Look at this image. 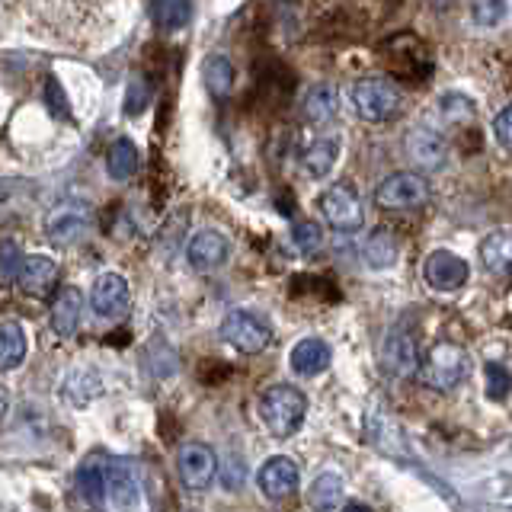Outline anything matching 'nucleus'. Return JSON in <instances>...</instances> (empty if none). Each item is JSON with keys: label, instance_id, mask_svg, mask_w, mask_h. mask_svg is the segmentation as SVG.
I'll return each mask as SVG.
<instances>
[{"label": "nucleus", "instance_id": "nucleus-2", "mask_svg": "<svg viewBox=\"0 0 512 512\" xmlns=\"http://www.w3.org/2000/svg\"><path fill=\"white\" fill-rule=\"evenodd\" d=\"M471 375V356L458 343H436L420 362V378L432 391H452Z\"/></svg>", "mask_w": 512, "mask_h": 512}, {"label": "nucleus", "instance_id": "nucleus-12", "mask_svg": "<svg viewBox=\"0 0 512 512\" xmlns=\"http://www.w3.org/2000/svg\"><path fill=\"white\" fill-rule=\"evenodd\" d=\"M468 276H471V266L452 250H432L423 263V279L429 282V288H436V292H458V288L468 282Z\"/></svg>", "mask_w": 512, "mask_h": 512}, {"label": "nucleus", "instance_id": "nucleus-37", "mask_svg": "<svg viewBox=\"0 0 512 512\" xmlns=\"http://www.w3.org/2000/svg\"><path fill=\"white\" fill-rule=\"evenodd\" d=\"M7 407H10V394H7V388H4V384H0V420H4Z\"/></svg>", "mask_w": 512, "mask_h": 512}, {"label": "nucleus", "instance_id": "nucleus-7", "mask_svg": "<svg viewBox=\"0 0 512 512\" xmlns=\"http://www.w3.org/2000/svg\"><path fill=\"white\" fill-rule=\"evenodd\" d=\"M93 224V212L87 202H61L45 218V237L58 247H68L84 240Z\"/></svg>", "mask_w": 512, "mask_h": 512}, {"label": "nucleus", "instance_id": "nucleus-18", "mask_svg": "<svg viewBox=\"0 0 512 512\" xmlns=\"http://www.w3.org/2000/svg\"><path fill=\"white\" fill-rule=\"evenodd\" d=\"M288 362H292L295 375L317 378L320 372H327V365H330V346L324 340H317V336H308V340H301L292 349V359Z\"/></svg>", "mask_w": 512, "mask_h": 512}, {"label": "nucleus", "instance_id": "nucleus-36", "mask_svg": "<svg viewBox=\"0 0 512 512\" xmlns=\"http://www.w3.org/2000/svg\"><path fill=\"white\" fill-rule=\"evenodd\" d=\"M493 135H496V141L503 144V148H509L512 151V106H506L500 116H496V122H493Z\"/></svg>", "mask_w": 512, "mask_h": 512}, {"label": "nucleus", "instance_id": "nucleus-14", "mask_svg": "<svg viewBox=\"0 0 512 512\" xmlns=\"http://www.w3.org/2000/svg\"><path fill=\"white\" fill-rule=\"evenodd\" d=\"M256 484H260V490L269 500H285V496H292L298 490V464L285 455L269 458L260 468V474H256Z\"/></svg>", "mask_w": 512, "mask_h": 512}, {"label": "nucleus", "instance_id": "nucleus-29", "mask_svg": "<svg viewBox=\"0 0 512 512\" xmlns=\"http://www.w3.org/2000/svg\"><path fill=\"white\" fill-rule=\"evenodd\" d=\"M439 116L448 125H471L474 122V103L461 93H448L439 100Z\"/></svg>", "mask_w": 512, "mask_h": 512}, {"label": "nucleus", "instance_id": "nucleus-11", "mask_svg": "<svg viewBox=\"0 0 512 512\" xmlns=\"http://www.w3.org/2000/svg\"><path fill=\"white\" fill-rule=\"evenodd\" d=\"M404 148H407V157L413 160V167L420 173H436L445 167V160H448V141L442 138V132L426 128V125L413 128L404 141Z\"/></svg>", "mask_w": 512, "mask_h": 512}, {"label": "nucleus", "instance_id": "nucleus-6", "mask_svg": "<svg viewBox=\"0 0 512 512\" xmlns=\"http://www.w3.org/2000/svg\"><path fill=\"white\" fill-rule=\"evenodd\" d=\"M320 212H324L327 224L340 234H356L365 224V208L356 186L349 183H336L330 186L324 196H320Z\"/></svg>", "mask_w": 512, "mask_h": 512}, {"label": "nucleus", "instance_id": "nucleus-1", "mask_svg": "<svg viewBox=\"0 0 512 512\" xmlns=\"http://www.w3.org/2000/svg\"><path fill=\"white\" fill-rule=\"evenodd\" d=\"M260 420L276 439L295 436L308 413V397H304L292 384H272L260 394Z\"/></svg>", "mask_w": 512, "mask_h": 512}, {"label": "nucleus", "instance_id": "nucleus-31", "mask_svg": "<svg viewBox=\"0 0 512 512\" xmlns=\"http://www.w3.org/2000/svg\"><path fill=\"white\" fill-rule=\"evenodd\" d=\"M20 266H23L20 244H16V240H0V285L16 282Z\"/></svg>", "mask_w": 512, "mask_h": 512}, {"label": "nucleus", "instance_id": "nucleus-3", "mask_svg": "<svg viewBox=\"0 0 512 512\" xmlns=\"http://www.w3.org/2000/svg\"><path fill=\"white\" fill-rule=\"evenodd\" d=\"M352 103H356V112L365 122H388L400 112V96L397 84L388 77H362L356 87H352Z\"/></svg>", "mask_w": 512, "mask_h": 512}, {"label": "nucleus", "instance_id": "nucleus-30", "mask_svg": "<svg viewBox=\"0 0 512 512\" xmlns=\"http://www.w3.org/2000/svg\"><path fill=\"white\" fill-rule=\"evenodd\" d=\"M292 244H295L298 253L311 256V253H317L320 247H324V231H320L317 221H298L292 228Z\"/></svg>", "mask_w": 512, "mask_h": 512}, {"label": "nucleus", "instance_id": "nucleus-9", "mask_svg": "<svg viewBox=\"0 0 512 512\" xmlns=\"http://www.w3.org/2000/svg\"><path fill=\"white\" fill-rule=\"evenodd\" d=\"M381 368L394 378H410L420 372V352H416V340L404 324H397L384 333Z\"/></svg>", "mask_w": 512, "mask_h": 512}, {"label": "nucleus", "instance_id": "nucleus-23", "mask_svg": "<svg viewBox=\"0 0 512 512\" xmlns=\"http://www.w3.org/2000/svg\"><path fill=\"white\" fill-rule=\"evenodd\" d=\"M397 237L388 231V228H375L372 237L365 240V247H362V256H365V263L372 266V269H391L397 263Z\"/></svg>", "mask_w": 512, "mask_h": 512}, {"label": "nucleus", "instance_id": "nucleus-10", "mask_svg": "<svg viewBox=\"0 0 512 512\" xmlns=\"http://www.w3.org/2000/svg\"><path fill=\"white\" fill-rule=\"evenodd\" d=\"M90 308L103 320L125 317L128 308H132V288H128V279L119 276V272H103V276H96V282L90 288Z\"/></svg>", "mask_w": 512, "mask_h": 512}, {"label": "nucleus", "instance_id": "nucleus-28", "mask_svg": "<svg viewBox=\"0 0 512 512\" xmlns=\"http://www.w3.org/2000/svg\"><path fill=\"white\" fill-rule=\"evenodd\" d=\"M74 484H77L80 496H84L87 503L100 506L106 500V477H103L100 468H96V464H84V468L74 474Z\"/></svg>", "mask_w": 512, "mask_h": 512}, {"label": "nucleus", "instance_id": "nucleus-13", "mask_svg": "<svg viewBox=\"0 0 512 512\" xmlns=\"http://www.w3.org/2000/svg\"><path fill=\"white\" fill-rule=\"evenodd\" d=\"M228 253H231L228 237H224L221 231L205 228V231H196L189 237L186 263L196 272H215V269H221L224 263H228Z\"/></svg>", "mask_w": 512, "mask_h": 512}, {"label": "nucleus", "instance_id": "nucleus-24", "mask_svg": "<svg viewBox=\"0 0 512 512\" xmlns=\"http://www.w3.org/2000/svg\"><path fill=\"white\" fill-rule=\"evenodd\" d=\"M202 80H205L208 93L218 96V100H224V96H228L231 87H234V64H231V58L221 55V52L208 55L205 64H202Z\"/></svg>", "mask_w": 512, "mask_h": 512}, {"label": "nucleus", "instance_id": "nucleus-32", "mask_svg": "<svg viewBox=\"0 0 512 512\" xmlns=\"http://www.w3.org/2000/svg\"><path fill=\"white\" fill-rule=\"evenodd\" d=\"M471 16H474V23H477V26L493 29V26H500V23H503L506 4H503V0H471Z\"/></svg>", "mask_w": 512, "mask_h": 512}, {"label": "nucleus", "instance_id": "nucleus-33", "mask_svg": "<svg viewBox=\"0 0 512 512\" xmlns=\"http://www.w3.org/2000/svg\"><path fill=\"white\" fill-rule=\"evenodd\" d=\"M42 100H45V109L52 112L55 119H68V116H71L68 96H64V87L58 84V77H45V87H42Z\"/></svg>", "mask_w": 512, "mask_h": 512}, {"label": "nucleus", "instance_id": "nucleus-5", "mask_svg": "<svg viewBox=\"0 0 512 512\" xmlns=\"http://www.w3.org/2000/svg\"><path fill=\"white\" fill-rule=\"evenodd\" d=\"M375 202L388 212H413L429 202V183L423 173L416 170H400L391 173L388 180H381V186L375 189Z\"/></svg>", "mask_w": 512, "mask_h": 512}, {"label": "nucleus", "instance_id": "nucleus-19", "mask_svg": "<svg viewBox=\"0 0 512 512\" xmlns=\"http://www.w3.org/2000/svg\"><path fill=\"white\" fill-rule=\"evenodd\" d=\"M336 157H340V141L336 138H314L308 148L301 151V167L311 180H324V176L333 170Z\"/></svg>", "mask_w": 512, "mask_h": 512}, {"label": "nucleus", "instance_id": "nucleus-17", "mask_svg": "<svg viewBox=\"0 0 512 512\" xmlns=\"http://www.w3.org/2000/svg\"><path fill=\"white\" fill-rule=\"evenodd\" d=\"M80 314H84V295L80 288L68 285V288H58V295L52 301V330L64 340H71L80 327Z\"/></svg>", "mask_w": 512, "mask_h": 512}, {"label": "nucleus", "instance_id": "nucleus-15", "mask_svg": "<svg viewBox=\"0 0 512 512\" xmlns=\"http://www.w3.org/2000/svg\"><path fill=\"white\" fill-rule=\"evenodd\" d=\"M106 496L119 512H132L141 503V480L128 464H112L106 471Z\"/></svg>", "mask_w": 512, "mask_h": 512}, {"label": "nucleus", "instance_id": "nucleus-39", "mask_svg": "<svg viewBox=\"0 0 512 512\" xmlns=\"http://www.w3.org/2000/svg\"><path fill=\"white\" fill-rule=\"evenodd\" d=\"M343 512H372L365 503H349V506H343Z\"/></svg>", "mask_w": 512, "mask_h": 512}, {"label": "nucleus", "instance_id": "nucleus-22", "mask_svg": "<svg viewBox=\"0 0 512 512\" xmlns=\"http://www.w3.org/2000/svg\"><path fill=\"white\" fill-rule=\"evenodd\" d=\"M106 173L116 183L132 180V176L138 173V148L128 138H116V141L109 144V151H106Z\"/></svg>", "mask_w": 512, "mask_h": 512}, {"label": "nucleus", "instance_id": "nucleus-26", "mask_svg": "<svg viewBox=\"0 0 512 512\" xmlns=\"http://www.w3.org/2000/svg\"><path fill=\"white\" fill-rule=\"evenodd\" d=\"M26 359V333L20 324H0V372H13Z\"/></svg>", "mask_w": 512, "mask_h": 512}, {"label": "nucleus", "instance_id": "nucleus-4", "mask_svg": "<svg viewBox=\"0 0 512 512\" xmlns=\"http://www.w3.org/2000/svg\"><path fill=\"white\" fill-rule=\"evenodd\" d=\"M221 340L234 346L237 352H247V356H256V352L269 349L272 343V327L263 314L256 311H244L237 308L228 317L221 320Z\"/></svg>", "mask_w": 512, "mask_h": 512}, {"label": "nucleus", "instance_id": "nucleus-25", "mask_svg": "<svg viewBox=\"0 0 512 512\" xmlns=\"http://www.w3.org/2000/svg\"><path fill=\"white\" fill-rule=\"evenodd\" d=\"M151 20L164 32L183 29L192 20V0H151Z\"/></svg>", "mask_w": 512, "mask_h": 512}, {"label": "nucleus", "instance_id": "nucleus-16", "mask_svg": "<svg viewBox=\"0 0 512 512\" xmlns=\"http://www.w3.org/2000/svg\"><path fill=\"white\" fill-rule=\"evenodd\" d=\"M20 288L26 295H45L52 292L55 282H58V263L52 256H42V253H32L23 260L20 266V276H16Z\"/></svg>", "mask_w": 512, "mask_h": 512}, {"label": "nucleus", "instance_id": "nucleus-35", "mask_svg": "<svg viewBox=\"0 0 512 512\" xmlns=\"http://www.w3.org/2000/svg\"><path fill=\"white\" fill-rule=\"evenodd\" d=\"M151 103V87L144 77H132V84H128V93H125V112L128 116H141L144 109Z\"/></svg>", "mask_w": 512, "mask_h": 512}, {"label": "nucleus", "instance_id": "nucleus-20", "mask_svg": "<svg viewBox=\"0 0 512 512\" xmlns=\"http://www.w3.org/2000/svg\"><path fill=\"white\" fill-rule=\"evenodd\" d=\"M340 112V90L333 84H314L304 96V119L314 125H327Z\"/></svg>", "mask_w": 512, "mask_h": 512}, {"label": "nucleus", "instance_id": "nucleus-8", "mask_svg": "<svg viewBox=\"0 0 512 512\" xmlns=\"http://www.w3.org/2000/svg\"><path fill=\"white\" fill-rule=\"evenodd\" d=\"M176 471L189 493H202L212 487V480L218 474V455L212 445L205 442H186L176 455Z\"/></svg>", "mask_w": 512, "mask_h": 512}, {"label": "nucleus", "instance_id": "nucleus-21", "mask_svg": "<svg viewBox=\"0 0 512 512\" xmlns=\"http://www.w3.org/2000/svg\"><path fill=\"white\" fill-rule=\"evenodd\" d=\"M480 263L487 266V272L496 276H509L512 272V231H493L480 244Z\"/></svg>", "mask_w": 512, "mask_h": 512}, {"label": "nucleus", "instance_id": "nucleus-27", "mask_svg": "<svg viewBox=\"0 0 512 512\" xmlns=\"http://www.w3.org/2000/svg\"><path fill=\"white\" fill-rule=\"evenodd\" d=\"M308 503H311V509H317V512H330V509H336L343 503V477L340 474H333V471H327V474H320L314 484H311V490H308Z\"/></svg>", "mask_w": 512, "mask_h": 512}, {"label": "nucleus", "instance_id": "nucleus-34", "mask_svg": "<svg viewBox=\"0 0 512 512\" xmlns=\"http://www.w3.org/2000/svg\"><path fill=\"white\" fill-rule=\"evenodd\" d=\"M512 391V372L500 362H487V397L490 400H506Z\"/></svg>", "mask_w": 512, "mask_h": 512}, {"label": "nucleus", "instance_id": "nucleus-38", "mask_svg": "<svg viewBox=\"0 0 512 512\" xmlns=\"http://www.w3.org/2000/svg\"><path fill=\"white\" fill-rule=\"evenodd\" d=\"M455 4H458V0H429L432 10H452Z\"/></svg>", "mask_w": 512, "mask_h": 512}]
</instances>
